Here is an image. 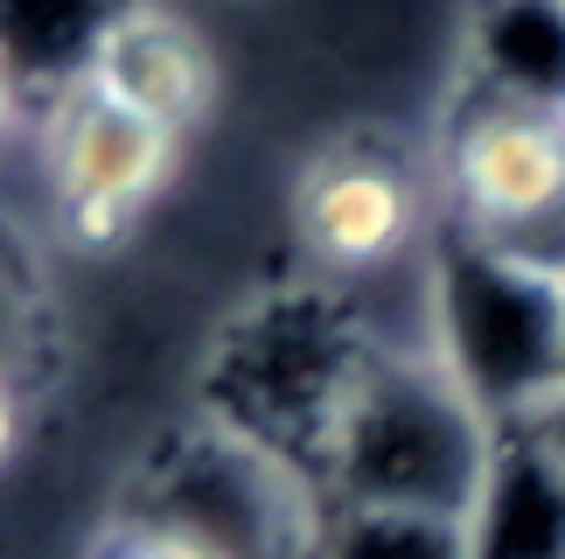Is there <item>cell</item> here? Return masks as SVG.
<instances>
[{
    "instance_id": "obj_1",
    "label": "cell",
    "mask_w": 565,
    "mask_h": 559,
    "mask_svg": "<svg viewBox=\"0 0 565 559\" xmlns=\"http://www.w3.org/2000/svg\"><path fill=\"white\" fill-rule=\"evenodd\" d=\"M495 426L461 392L440 357L363 350L350 371L315 476L329 483L335 510H433L468 518L495 462Z\"/></svg>"
},
{
    "instance_id": "obj_9",
    "label": "cell",
    "mask_w": 565,
    "mask_h": 559,
    "mask_svg": "<svg viewBox=\"0 0 565 559\" xmlns=\"http://www.w3.org/2000/svg\"><path fill=\"white\" fill-rule=\"evenodd\" d=\"M468 77L482 98L565 119V0H482L468 21Z\"/></svg>"
},
{
    "instance_id": "obj_12",
    "label": "cell",
    "mask_w": 565,
    "mask_h": 559,
    "mask_svg": "<svg viewBox=\"0 0 565 559\" xmlns=\"http://www.w3.org/2000/svg\"><path fill=\"white\" fill-rule=\"evenodd\" d=\"M531 426H537V434H545V447H552V455L565 462V399H558V405H545V413H537Z\"/></svg>"
},
{
    "instance_id": "obj_10",
    "label": "cell",
    "mask_w": 565,
    "mask_h": 559,
    "mask_svg": "<svg viewBox=\"0 0 565 559\" xmlns=\"http://www.w3.org/2000/svg\"><path fill=\"white\" fill-rule=\"evenodd\" d=\"M315 559H468V518L433 510H329Z\"/></svg>"
},
{
    "instance_id": "obj_3",
    "label": "cell",
    "mask_w": 565,
    "mask_h": 559,
    "mask_svg": "<svg viewBox=\"0 0 565 559\" xmlns=\"http://www.w3.org/2000/svg\"><path fill=\"white\" fill-rule=\"evenodd\" d=\"M426 315L433 357L495 426H531L565 399V273L454 224L426 266Z\"/></svg>"
},
{
    "instance_id": "obj_4",
    "label": "cell",
    "mask_w": 565,
    "mask_h": 559,
    "mask_svg": "<svg viewBox=\"0 0 565 559\" xmlns=\"http://www.w3.org/2000/svg\"><path fill=\"white\" fill-rule=\"evenodd\" d=\"M447 197L468 239L565 273V119L468 92L447 134Z\"/></svg>"
},
{
    "instance_id": "obj_8",
    "label": "cell",
    "mask_w": 565,
    "mask_h": 559,
    "mask_svg": "<svg viewBox=\"0 0 565 559\" xmlns=\"http://www.w3.org/2000/svg\"><path fill=\"white\" fill-rule=\"evenodd\" d=\"M468 559H565V462L537 426H503L468 510Z\"/></svg>"
},
{
    "instance_id": "obj_13",
    "label": "cell",
    "mask_w": 565,
    "mask_h": 559,
    "mask_svg": "<svg viewBox=\"0 0 565 559\" xmlns=\"http://www.w3.org/2000/svg\"><path fill=\"white\" fill-rule=\"evenodd\" d=\"M21 329V300H14V287L0 280V350H8V336ZM0 378H8V357H0Z\"/></svg>"
},
{
    "instance_id": "obj_5",
    "label": "cell",
    "mask_w": 565,
    "mask_h": 559,
    "mask_svg": "<svg viewBox=\"0 0 565 559\" xmlns=\"http://www.w3.org/2000/svg\"><path fill=\"white\" fill-rule=\"evenodd\" d=\"M182 134L134 105L105 98L98 84H71L50 126V189L84 245H113L147 203L161 197Z\"/></svg>"
},
{
    "instance_id": "obj_2",
    "label": "cell",
    "mask_w": 565,
    "mask_h": 559,
    "mask_svg": "<svg viewBox=\"0 0 565 559\" xmlns=\"http://www.w3.org/2000/svg\"><path fill=\"white\" fill-rule=\"evenodd\" d=\"M321 531L308 468L216 420L175 441L98 559H315Z\"/></svg>"
},
{
    "instance_id": "obj_7",
    "label": "cell",
    "mask_w": 565,
    "mask_h": 559,
    "mask_svg": "<svg viewBox=\"0 0 565 559\" xmlns=\"http://www.w3.org/2000/svg\"><path fill=\"white\" fill-rule=\"evenodd\" d=\"M77 84H98L105 98H119V105H134V113L189 134L216 98V63H210V42L195 35L182 14L140 8L134 0V8H119L113 29L98 35L92 71Z\"/></svg>"
},
{
    "instance_id": "obj_14",
    "label": "cell",
    "mask_w": 565,
    "mask_h": 559,
    "mask_svg": "<svg viewBox=\"0 0 565 559\" xmlns=\"http://www.w3.org/2000/svg\"><path fill=\"white\" fill-rule=\"evenodd\" d=\"M8 113H14V71L0 63V126H8Z\"/></svg>"
},
{
    "instance_id": "obj_11",
    "label": "cell",
    "mask_w": 565,
    "mask_h": 559,
    "mask_svg": "<svg viewBox=\"0 0 565 559\" xmlns=\"http://www.w3.org/2000/svg\"><path fill=\"white\" fill-rule=\"evenodd\" d=\"M14 434H21V405H14V384L0 378V468H8V455H14Z\"/></svg>"
},
{
    "instance_id": "obj_6",
    "label": "cell",
    "mask_w": 565,
    "mask_h": 559,
    "mask_svg": "<svg viewBox=\"0 0 565 559\" xmlns=\"http://www.w3.org/2000/svg\"><path fill=\"white\" fill-rule=\"evenodd\" d=\"M294 224H300V245L315 252V266L384 273L419 239V182H412V168L398 155L350 140L300 176Z\"/></svg>"
}]
</instances>
